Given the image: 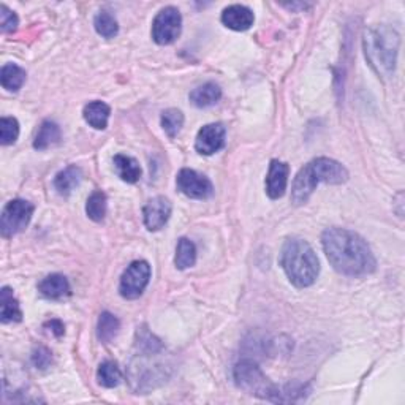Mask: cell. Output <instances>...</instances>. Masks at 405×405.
Masks as SVG:
<instances>
[{"instance_id": "1", "label": "cell", "mask_w": 405, "mask_h": 405, "mask_svg": "<svg viewBox=\"0 0 405 405\" xmlns=\"http://www.w3.org/2000/svg\"><path fill=\"white\" fill-rule=\"evenodd\" d=\"M328 262L335 271L348 277L372 274L377 262L367 243L356 233L345 228H329L321 236Z\"/></svg>"}, {"instance_id": "2", "label": "cell", "mask_w": 405, "mask_h": 405, "mask_svg": "<svg viewBox=\"0 0 405 405\" xmlns=\"http://www.w3.org/2000/svg\"><path fill=\"white\" fill-rule=\"evenodd\" d=\"M347 181L348 171L344 165L328 157H318L298 171L292 187V201L296 206L307 203L314 190L321 182L339 185Z\"/></svg>"}, {"instance_id": "3", "label": "cell", "mask_w": 405, "mask_h": 405, "mask_svg": "<svg viewBox=\"0 0 405 405\" xmlns=\"http://www.w3.org/2000/svg\"><path fill=\"white\" fill-rule=\"evenodd\" d=\"M280 266L284 267L288 280L296 288L314 285L320 272L317 253L311 244L299 238L287 239L280 253Z\"/></svg>"}, {"instance_id": "4", "label": "cell", "mask_w": 405, "mask_h": 405, "mask_svg": "<svg viewBox=\"0 0 405 405\" xmlns=\"http://www.w3.org/2000/svg\"><path fill=\"white\" fill-rule=\"evenodd\" d=\"M399 45V33L388 26L374 27L366 32V59L380 78H391L394 74Z\"/></svg>"}, {"instance_id": "5", "label": "cell", "mask_w": 405, "mask_h": 405, "mask_svg": "<svg viewBox=\"0 0 405 405\" xmlns=\"http://www.w3.org/2000/svg\"><path fill=\"white\" fill-rule=\"evenodd\" d=\"M235 382L238 388L245 391L247 394H252L260 399L271 401V402H287L288 397L282 393L270 379L262 372L255 362L252 361H241L235 367Z\"/></svg>"}, {"instance_id": "6", "label": "cell", "mask_w": 405, "mask_h": 405, "mask_svg": "<svg viewBox=\"0 0 405 405\" xmlns=\"http://www.w3.org/2000/svg\"><path fill=\"white\" fill-rule=\"evenodd\" d=\"M33 204L26 200H11L5 204L0 216V235L2 238H13L29 226L33 216Z\"/></svg>"}, {"instance_id": "7", "label": "cell", "mask_w": 405, "mask_h": 405, "mask_svg": "<svg viewBox=\"0 0 405 405\" xmlns=\"http://www.w3.org/2000/svg\"><path fill=\"white\" fill-rule=\"evenodd\" d=\"M150 280V266L144 260H136L123 271L119 284V293L126 299L140 298Z\"/></svg>"}, {"instance_id": "8", "label": "cell", "mask_w": 405, "mask_h": 405, "mask_svg": "<svg viewBox=\"0 0 405 405\" xmlns=\"http://www.w3.org/2000/svg\"><path fill=\"white\" fill-rule=\"evenodd\" d=\"M182 16L174 6H165L152 23V38L157 45H171L181 35Z\"/></svg>"}, {"instance_id": "9", "label": "cell", "mask_w": 405, "mask_h": 405, "mask_svg": "<svg viewBox=\"0 0 405 405\" xmlns=\"http://www.w3.org/2000/svg\"><path fill=\"white\" fill-rule=\"evenodd\" d=\"M176 185L181 194L194 200H208L214 194L212 182L206 176L196 173L195 170H181L176 177Z\"/></svg>"}, {"instance_id": "10", "label": "cell", "mask_w": 405, "mask_h": 405, "mask_svg": "<svg viewBox=\"0 0 405 405\" xmlns=\"http://www.w3.org/2000/svg\"><path fill=\"white\" fill-rule=\"evenodd\" d=\"M226 130L222 123H208L196 135L195 149L203 155H212L225 146Z\"/></svg>"}, {"instance_id": "11", "label": "cell", "mask_w": 405, "mask_h": 405, "mask_svg": "<svg viewBox=\"0 0 405 405\" xmlns=\"http://www.w3.org/2000/svg\"><path fill=\"white\" fill-rule=\"evenodd\" d=\"M171 216V203L168 198L165 196H155L152 200L148 201L143 209V218L144 225L149 231H159L162 230Z\"/></svg>"}, {"instance_id": "12", "label": "cell", "mask_w": 405, "mask_h": 405, "mask_svg": "<svg viewBox=\"0 0 405 405\" xmlns=\"http://www.w3.org/2000/svg\"><path fill=\"white\" fill-rule=\"evenodd\" d=\"M288 174H290V167L287 163L272 160L270 165V171L266 176V194L271 200H279L282 198L287 184H288Z\"/></svg>"}, {"instance_id": "13", "label": "cell", "mask_w": 405, "mask_h": 405, "mask_svg": "<svg viewBox=\"0 0 405 405\" xmlns=\"http://www.w3.org/2000/svg\"><path fill=\"white\" fill-rule=\"evenodd\" d=\"M253 21H255L253 11L249 6L244 5H230L226 6L222 13V23L228 27V29L236 32L249 30L253 26Z\"/></svg>"}, {"instance_id": "14", "label": "cell", "mask_w": 405, "mask_h": 405, "mask_svg": "<svg viewBox=\"0 0 405 405\" xmlns=\"http://www.w3.org/2000/svg\"><path fill=\"white\" fill-rule=\"evenodd\" d=\"M70 284L65 276L62 274H51V276L45 277L38 284V292L41 293V296H45L48 299H62L70 294Z\"/></svg>"}, {"instance_id": "15", "label": "cell", "mask_w": 405, "mask_h": 405, "mask_svg": "<svg viewBox=\"0 0 405 405\" xmlns=\"http://www.w3.org/2000/svg\"><path fill=\"white\" fill-rule=\"evenodd\" d=\"M21 320H23V311H21L18 299L10 287H4L0 290V321L2 323H18Z\"/></svg>"}, {"instance_id": "16", "label": "cell", "mask_w": 405, "mask_h": 405, "mask_svg": "<svg viewBox=\"0 0 405 405\" xmlns=\"http://www.w3.org/2000/svg\"><path fill=\"white\" fill-rule=\"evenodd\" d=\"M82 179V171L77 165H70L65 170H62L60 173L54 177V189L57 190V194L62 196H68L72 192L78 187Z\"/></svg>"}, {"instance_id": "17", "label": "cell", "mask_w": 405, "mask_h": 405, "mask_svg": "<svg viewBox=\"0 0 405 405\" xmlns=\"http://www.w3.org/2000/svg\"><path fill=\"white\" fill-rule=\"evenodd\" d=\"M111 114V108H109L105 101H89L82 109V116L89 126L95 130H105L108 127V119Z\"/></svg>"}, {"instance_id": "18", "label": "cell", "mask_w": 405, "mask_h": 405, "mask_svg": "<svg viewBox=\"0 0 405 405\" xmlns=\"http://www.w3.org/2000/svg\"><path fill=\"white\" fill-rule=\"evenodd\" d=\"M222 99V89L216 82H206L190 92V101L196 108H209Z\"/></svg>"}, {"instance_id": "19", "label": "cell", "mask_w": 405, "mask_h": 405, "mask_svg": "<svg viewBox=\"0 0 405 405\" xmlns=\"http://www.w3.org/2000/svg\"><path fill=\"white\" fill-rule=\"evenodd\" d=\"M60 138L62 132L57 123L52 121H45L38 128L35 140H33V148L37 150H46L59 144Z\"/></svg>"}, {"instance_id": "20", "label": "cell", "mask_w": 405, "mask_h": 405, "mask_svg": "<svg viewBox=\"0 0 405 405\" xmlns=\"http://www.w3.org/2000/svg\"><path fill=\"white\" fill-rule=\"evenodd\" d=\"M114 170L118 176L123 182L127 184H135L140 181L141 177V167L140 163L128 155L118 154L114 157Z\"/></svg>"}, {"instance_id": "21", "label": "cell", "mask_w": 405, "mask_h": 405, "mask_svg": "<svg viewBox=\"0 0 405 405\" xmlns=\"http://www.w3.org/2000/svg\"><path fill=\"white\" fill-rule=\"evenodd\" d=\"M26 70L16 64H5L0 70V84L10 92H18L26 82Z\"/></svg>"}, {"instance_id": "22", "label": "cell", "mask_w": 405, "mask_h": 405, "mask_svg": "<svg viewBox=\"0 0 405 405\" xmlns=\"http://www.w3.org/2000/svg\"><path fill=\"white\" fill-rule=\"evenodd\" d=\"M121 329V321L118 317H114L113 314L109 312H101L97 325V335L99 340L103 344H109L116 335H118Z\"/></svg>"}, {"instance_id": "23", "label": "cell", "mask_w": 405, "mask_h": 405, "mask_svg": "<svg viewBox=\"0 0 405 405\" xmlns=\"http://www.w3.org/2000/svg\"><path fill=\"white\" fill-rule=\"evenodd\" d=\"M196 262V247L195 244L190 241L187 238H181L177 241V247H176V258H174V265L177 270H187V267H192Z\"/></svg>"}, {"instance_id": "24", "label": "cell", "mask_w": 405, "mask_h": 405, "mask_svg": "<svg viewBox=\"0 0 405 405\" xmlns=\"http://www.w3.org/2000/svg\"><path fill=\"white\" fill-rule=\"evenodd\" d=\"M97 380L99 385L103 388H114L118 387L122 380V372L119 366L114 361H105L101 362L97 370Z\"/></svg>"}, {"instance_id": "25", "label": "cell", "mask_w": 405, "mask_h": 405, "mask_svg": "<svg viewBox=\"0 0 405 405\" xmlns=\"http://www.w3.org/2000/svg\"><path fill=\"white\" fill-rule=\"evenodd\" d=\"M86 214L94 222H101L106 216V195L101 190H95L87 198Z\"/></svg>"}, {"instance_id": "26", "label": "cell", "mask_w": 405, "mask_h": 405, "mask_svg": "<svg viewBox=\"0 0 405 405\" xmlns=\"http://www.w3.org/2000/svg\"><path fill=\"white\" fill-rule=\"evenodd\" d=\"M94 26L99 35H101L103 38H114L119 32L118 21L108 11H100L94 19Z\"/></svg>"}, {"instance_id": "27", "label": "cell", "mask_w": 405, "mask_h": 405, "mask_svg": "<svg viewBox=\"0 0 405 405\" xmlns=\"http://www.w3.org/2000/svg\"><path fill=\"white\" fill-rule=\"evenodd\" d=\"M182 126H184V114L179 111V109L170 108L167 111L162 113V127L170 138H174V136L181 132Z\"/></svg>"}, {"instance_id": "28", "label": "cell", "mask_w": 405, "mask_h": 405, "mask_svg": "<svg viewBox=\"0 0 405 405\" xmlns=\"http://www.w3.org/2000/svg\"><path fill=\"white\" fill-rule=\"evenodd\" d=\"M136 347L148 355L159 353L163 348L162 342L157 339L152 333L148 331L146 328H141L138 329V333H136Z\"/></svg>"}, {"instance_id": "29", "label": "cell", "mask_w": 405, "mask_h": 405, "mask_svg": "<svg viewBox=\"0 0 405 405\" xmlns=\"http://www.w3.org/2000/svg\"><path fill=\"white\" fill-rule=\"evenodd\" d=\"M19 136V123L15 118H2L0 119V144L10 146L16 143Z\"/></svg>"}, {"instance_id": "30", "label": "cell", "mask_w": 405, "mask_h": 405, "mask_svg": "<svg viewBox=\"0 0 405 405\" xmlns=\"http://www.w3.org/2000/svg\"><path fill=\"white\" fill-rule=\"evenodd\" d=\"M19 19L15 11H11L6 5H0V30L4 33H11L18 29Z\"/></svg>"}, {"instance_id": "31", "label": "cell", "mask_w": 405, "mask_h": 405, "mask_svg": "<svg viewBox=\"0 0 405 405\" xmlns=\"http://www.w3.org/2000/svg\"><path fill=\"white\" fill-rule=\"evenodd\" d=\"M32 362H33V366H35L37 369H41V370L48 369V367L51 366V362H52L51 350L43 347V345L35 347V348H33V352H32Z\"/></svg>"}, {"instance_id": "32", "label": "cell", "mask_w": 405, "mask_h": 405, "mask_svg": "<svg viewBox=\"0 0 405 405\" xmlns=\"http://www.w3.org/2000/svg\"><path fill=\"white\" fill-rule=\"evenodd\" d=\"M45 328H46L48 331H50L51 334L56 335V338H62V335L65 334V326H64V323H62L60 320H56V318L46 321Z\"/></svg>"}]
</instances>
